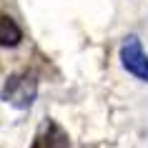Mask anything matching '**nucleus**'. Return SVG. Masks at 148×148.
<instances>
[{
	"label": "nucleus",
	"instance_id": "3",
	"mask_svg": "<svg viewBox=\"0 0 148 148\" xmlns=\"http://www.w3.org/2000/svg\"><path fill=\"white\" fill-rule=\"evenodd\" d=\"M30 148H70V140H68V133L63 131L53 118H45L40 123Z\"/></svg>",
	"mask_w": 148,
	"mask_h": 148
},
{
	"label": "nucleus",
	"instance_id": "2",
	"mask_svg": "<svg viewBox=\"0 0 148 148\" xmlns=\"http://www.w3.org/2000/svg\"><path fill=\"white\" fill-rule=\"evenodd\" d=\"M118 58H121V65L131 73L133 78H138L140 83H148V53L143 50V43L138 40V35L123 38Z\"/></svg>",
	"mask_w": 148,
	"mask_h": 148
},
{
	"label": "nucleus",
	"instance_id": "1",
	"mask_svg": "<svg viewBox=\"0 0 148 148\" xmlns=\"http://www.w3.org/2000/svg\"><path fill=\"white\" fill-rule=\"evenodd\" d=\"M35 95H38V78L33 70H18L8 75L5 86L0 90V98L18 110H28L35 103Z\"/></svg>",
	"mask_w": 148,
	"mask_h": 148
},
{
	"label": "nucleus",
	"instance_id": "4",
	"mask_svg": "<svg viewBox=\"0 0 148 148\" xmlns=\"http://www.w3.org/2000/svg\"><path fill=\"white\" fill-rule=\"evenodd\" d=\"M23 40V30L10 15L0 13V48H15Z\"/></svg>",
	"mask_w": 148,
	"mask_h": 148
}]
</instances>
